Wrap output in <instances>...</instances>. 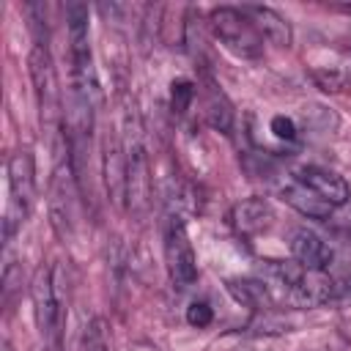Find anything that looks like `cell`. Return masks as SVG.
Wrapping results in <instances>:
<instances>
[{
  "label": "cell",
  "mask_w": 351,
  "mask_h": 351,
  "mask_svg": "<svg viewBox=\"0 0 351 351\" xmlns=\"http://www.w3.org/2000/svg\"><path fill=\"white\" fill-rule=\"evenodd\" d=\"M121 145L126 156V208L137 217L148 211L151 203V170H148V151H145V134H143V118L126 93H121Z\"/></svg>",
  "instance_id": "obj_1"
},
{
  "label": "cell",
  "mask_w": 351,
  "mask_h": 351,
  "mask_svg": "<svg viewBox=\"0 0 351 351\" xmlns=\"http://www.w3.org/2000/svg\"><path fill=\"white\" fill-rule=\"evenodd\" d=\"M66 25H69V60H71V88L99 101V77L93 66L90 49V22L88 5L69 3L66 5Z\"/></svg>",
  "instance_id": "obj_2"
},
{
  "label": "cell",
  "mask_w": 351,
  "mask_h": 351,
  "mask_svg": "<svg viewBox=\"0 0 351 351\" xmlns=\"http://www.w3.org/2000/svg\"><path fill=\"white\" fill-rule=\"evenodd\" d=\"M27 71H30V82H33V93H36L38 121H41L44 132L58 137V126L63 123V115H60L58 71H55V60L49 55V47L33 44V49L27 55Z\"/></svg>",
  "instance_id": "obj_3"
},
{
  "label": "cell",
  "mask_w": 351,
  "mask_h": 351,
  "mask_svg": "<svg viewBox=\"0 0 351 351\" xmlns=\"http://www.w3.org/2000/svg\"><path fill=\"white\" fill-rule=\"evenodd\" d=\"M208 27H211V36L236 58L258 60L263 55V36L241 8H233V5L214 8L208 14Z\"/></svg>",
  "instance_id": "obj_4"
},
{
  "label": "cell",
  "mask_w": 351,
  "mask_h": 351,
  "mask_svg": "<svg viewBox=\"0 0 351 351\" xmlns=\"http://www.w3.org/2000/svg\"><path fill=\"white\" fill-rule=\"evenodd\" d=\"M162 247H165V266L173 288L178 291L192 288L197 282V258L189 241L186 222L176 211H170L162 222Z\"/></svg>",
  "instance_id": "obj_5"
},
{
  "label": "cell",
  "mask_w": 351,
  "mask_h": 351,
  "mask_svg": "<svg viewBox=\"0 0 351 351\" xmlns=\"http://www.w3.org/2000/svg\"><path fill=\"white\" fill-rule=\"evenodd\" d=\"M36 200V162L27 148L11 154L8 159V208H5V241L25 222Z\"/></svg>",
  "instance_id": "obj_6"
},
{
  "label": "cell",
  "mask_w": 351,
  "mask_h": 351,
  "mask_svg": "<svg viewBox=\"0 0 351 351\" xmlns=\"http://www.w3.org/2000/svg\"><path fill=\"white\" fill-rule=\"evenodd\" d=\"M33 318L38 329V340H63V307L55 285V269L41 263L30 282Z\"/></svg>",
  "instance_id": "obj_7"
},
{
  "label": "cell",
  "mask_w": 351,
  "mask_h": 351,
  "mask_svg": "<svg viewBox=\"0 0 351 351\" xmlns=\"http://www.w3.org/2000/svg\"><path fill=\"white\" fill-rule=\"evenodd\" d=\"M101 178L107 197L112 200L115 208H126V189H129V176H126V156L121 145V134L107 132L101 137Z\"/></svg>",
  "instance_id": "obj_8"
},
{
  "label": "cell",
  "mask_w": 351,
  "mask_h": 351,
  "mask_svg": "<svg viewBox=\"0 0 351 351\" xmlns=\"http://www.w3.org/2000/svg\"><path fill=\"white\" fill-rule=\"evenodd\" d=\"M230 225L239 236H258L263 230H269L274 225V208L266 197L261 195H252V197H244L239 203H233L230 208Z\"/></svg>",
  "instance_id": "obj_9"
},
{
  "label": "cell",
  "mask_w": 351,
  "mask_h": 351,
  "mask_svg": "<svg viewBox=\"0 0 351 351\" xmlns=\"http://www.w3.org/2000/svg\"><path fill=\"white\" fill-rule=\"evenodd\" d=\"M291 255L299 266L310 271H326L335 261V250L310 228H293L291 233Z\"/></svg>",
  "instance_id": "obj_10"
},
{
  "label": "cell",
  "mask_w": 351,
  "mask_h": 351,
  "mask_svg": "<svg viewBox=\"0 0 351 351\" xmlns=\"http://www.w3.org/2000/svg\"><path fill=\"white\" fill-rule=\"evenodd\" d=\"M293 178H299L304 186H310L315 195H321L329 206H343L351 197V189L346 184L343 176H337L335 170L318 167V165H302L293 170Z\"/></svg>",
  "instance_id": "obj_11"
},
{
  "label": "cell",
  "mask_w": 351,
  "mask_h": 351,
  "mask_svg": "<svg viewBox=\"0 0 351 351\" xmlns=\"http://www.w3.org/2000/svg\"><path fill=\"white\" fill-rule=\"evenodd\" d=\"M277 195L291 206V208H296L302 217H307V219H326L329 214H332V208L335 206H329L321 195H315L310 186H304L299 178H285V181H280L277 184Z\"/></svg>",
  "instance_id": "obj_12"
},
{
  "label": "cell",
  "mask_w": 351,
  "mask_h": 351,
  "mask_svg": "<svg viewBox=\"0 0 351 351\" xmlns=\"http://www.w3.org/2000/svg\"><path fill=\"white\" fill-rule=\"evenodd\" d=\"M203 112H206V121L211 123V129H217L228 137L233 134V123H236L233 104L225 96V90L211 80V74H206V80H203Z\"/></svg>",
  "instance_id": "obj_13"
},
{
  "label": "cell",
  "mask_w": 351,
  "mask_h": 351,
  "mask_svg": "<svg viewBox=\"0 0 351 351\" xmlns=\"http://www.w3.org/2000/svg\"><path fill=\"white\" fill-rule=\"evenodd\" d=\"M241 11L250 16V22L258 27V33H261L266 41H271L274 47H282V49L291 47V41H293L291 25H288V19H282L274 8H269V5H241Z\"/></svg>",
  "instance_id": "obj_14"
},
{
  "label": "cell",
  "mask_w": 351,
  "mask_h": 351,
  "mask_svg": "<svg viewBox=\"0 0 351 351\" xmlns=\"http://www.w3.org/2000/svg\"><path fill=\"white\" fill-rule=\"evenodd\" d=\"M228 291L239 304L252 307L258 313H269V310L277 307V299H274L271 288L261 277H230L228 280Z\"/></svg>",
  "instance_id": "obj_15"
},
{
  "label": "cell",
  "mask_w": 351,
  "mask_h": 351,
  "mask_svg": "<svg viewBox=\"0 0 351 351\" xmlns=\"http://www.w3.org/2000/svg\"><path fill=\"white\" fill-rule=\"evenodd\" d=\"M313 80H315V85L321 90L337 93L351 82V71L343 69V66H315L313 69Z\"/></svg>",
  "instance_id": "obj_16"
},
{
  "label": "cell",
  "mask_w": 351,
  "mask_h": 351,
  "mask_svg": "<svg viewBox=\"0 0 351 351\" xmlns=\"http://www.w3.org/2000/svg\"><path fill=\"white\" fill-rule=\"evenodd\" d=\"M195 93H197L195 90V82H189V80H173L170 82V110L176 115H184L192 107Z\"/></svg>",
  "instance_id": "obj_17"
},
{
  "label": "cell",
  "mask_w": 351,
  "mask_h": 351,
  "mask_svg": "<svg viewBox=\"0 0 351 351\" xmlns=\"http://www.w3.org/2000/svg\"><path fill=\"white\" fill-rule=\"evenodd\" d=\"M80 351H107V335H104V321L101 318H90L82 326Z\"/></svg>",
  "instance_id": "obj_18"
},
{
  "label": "cell",
  "mask_w": 351,
  "mask_h": 351,
  "mask_svg": "<svg viewBox=\"0 0 351 351\" xmlns=\"http://www.w3.org/2000/svg\"><path fill=\"white\" fill-rule=\"evenodd\" d=\"M214 321V310L208 302H192L186 307V324L195 326V329H206L208 324Z\"/></svg>",
  "instance_id": "obj_19"
},
{
  "label": "cell",
  "mask_w": 351,
  "mask_h": 351,
  "mask_svg": "<svg viewBox=\"0 0 351 351\" xmlns=\"http://www.w3.org/2000/svg\"><path fill=\"white\" fill-rule=\"evenodd\" d=\"M269 129H271V134H274L277 140H285V143L296 140V134H299L296 121H293V118H288V115H274V118L269 121Z\"/></svg>",
  "instance_id": "obj_20"
},
{
  "label": "cell",
  "mask_w": 351,
  "mask_h": 351,
  "mask_svg": "<svg viewBox=\"0 0 351 351\" xmlns=\"http://www.w3.org/2000/svg\"><path fill=\"white\" fill-rule=\"evenodd\" d=\"M30 351H63V340H36Z\"/></svg>",
  "instance_id": "obj_21"
},
{
  "label": "cell",
  "mask_w": 351,
  "mask_h": 351,
  "mask_svg": "<svg viewBox=\"0 0 351 351\" xmlns=\"http://www.w3.org/2000/svg\"><path fill=\"white\" fill-rule=\"evenodd\" d=\"M335 302H351V274L343 282H337V299Z\"/></svg>",
  "instance_id": "obj_22"
},
{
  "label": "cell",
  "mask_w": 351,
  "mask_h": 351,
  "mask_svg": "<svg viewBox=\"0 0 351 351\" xmlns=\"http://www.w3.org/2000/svg\"><path fill=\"white\" fill-rule=\"evenodd\" d=\"M3 351H11V346H8V343H3Z\"/></svg>",
  "instance_id": "obj_23"
}]
</instances>
